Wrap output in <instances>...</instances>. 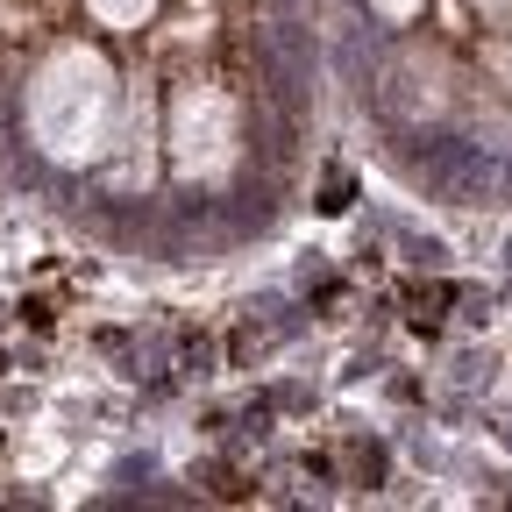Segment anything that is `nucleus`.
Returning <instances> with one entry per match:
<instances>
[{"instance_id":"1","label":"nucleus","mask_w":512,"mask_h":512,"mask_svg":"<svg viewBox=\"0 0 512 512\" xmlns=\"http://www.w3.org/2000/svg\"><path fill=\"white\" fill-rule=\"evenodd\" d=\"M29 136L50 164H100L121 136V79L114 64L86 43H64L43 57V72L29 79Z\"/></svg>"},{"instance_id":"2","label":"nucleus","mask_w":512,"mask_h":512,"mask_svg":"<svg viewBox=\"0 0 512 512\" xmlns=\"http://www.w3.org/2000/svg\"><path fill=\"white\" fill-rule=\"evenodd\" d=\"M235 157H242V114H235V100L221 86H185L171 100V164L185 178L214 185V178L235 171Z\"/></svg>"},{"instance_id":"3","label":"nucleus","mask_w":512,"mask_h":512,"mask_svg":"<svg viewBox=\"0 0 512 512\" xmlns=\"http://www.w3.org/2000/svg\"><path fill=\"white\" fill-rule=\"evenodd\" d=\"M86 15H93L100 29H143V22L157 15V0H86Z\"/></svg>"},{"instance_id":"4","label":"nucleus","mask_w":512,"mask_h":512,"mask_svg":"<svg viewBox=\"0 0 512 512\" xmlns=\"http://www.w3.org/2000/svg\"><path fill=\"white\" fill-rule=\"evenodd\" d=\"M370 15H384V22H413L420 0H370Z\"/></svg>"},{"instance_id":"5","label":"nucleus","mask_w":512,"mask_h":512,"mask_svg":"<svg viewBox=\"0 0 512 512\" xmlns=\"http://www.w3.org/2000/svg\"><path fill=\"white\" fill-rule=\"evenodd\" d=\"M477 15H484L491 29H512V0H477Z\"/></svg>"}]
</instances>
